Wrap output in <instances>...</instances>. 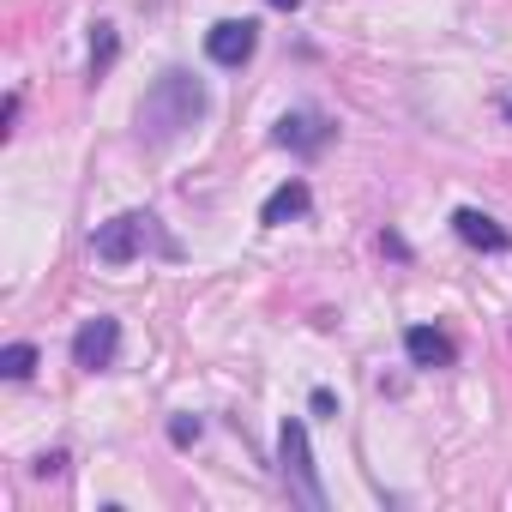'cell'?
<instances>
[{
    "instance_id": "cell-16",
    "label": "cell",
    "mask_w": 512,
    "mask_h": 512,
    "mask_svg": "<svg viewBox=\"0 0 512 512\" xmlns=\"http://www.w3.org/2000/svg\"><path fill=\"white\" fill-rule=\"evenodd\" d=\"M272 7H278V13H296V7H302V0H272Z\"/></svg>"
},
{
    "instance_id": "cell-9",
    "label": "cell",
    "mask_w": 512,
    "mask_h": 512,
    "mask_svg": "<svg viewBox=\"0 0 512 512\" xmlns=\"http://www.w3.org/2000/svg\"><path fill=\"white\" fill-rule=\"evenodd\" d=\"M308 205H314L308 181H284V187L260 205V223H296V217H308Z\"/></svg>"
},
{
    "instance_id": "cell-2",
    "label": "cell",
    "mask_w": 512,
    "mask_h": 512,
    "mask_svg": "<svg viewBox=\"0 0 512 512\" xmlns=\"http://www.w3.org/2000/svg\"><path fill=\"white\" fill-rule=\"evenodd\" d=\"M278 464H284V482L290 494L308 506V512H326V488H320V464H314V446H308V428L290 416L278 428Z\"/></svg>"
},
{
    "instance_id": "cell-11",
    "label": "cell",
    "mask_w": 512,
    "mask_h": 512,
    "mask_svg": "<svg viewBox=\"0 0 512 512\" xmlns=\"http://www.w3.org/2000/svg\"><path fill=\"white\" fill-rule=\"evenodd\" d=\"M31 368H37V344H7L0 374H7V380H31Z\"/></svg>"
},
{
    "instance_id": "cell-14",
    "label": "cell",
    "mask_w": 512,
    "mask_h": 512,
    "mask_svg": "<svg viewBox=\"0 0 512 512\" xmlns=\"http://www.w3.org/2000/svg\"><path fill=\"white\" fill-rule=\"evenodd\" d=\"M67 470V452H49V458H37V476H61Z\"/></svg>"
},
{
    "instance_id": "cell-3",
    "label": "cell",
    "mask_w": 512,
    "mask_h": 512,
    "mask_svg": "<svg viewBox=\"0 0 512 512\" xmlns=\"http://www.w3.org/2000/svg\"><path fill=\"white\" fill-rule=\"evenodd\" d=\"M151 235H157V217H151V211H121V217L97 223L91 247H97V260H103V266H133Z\"/></svg>"
},
{
    "instance_id": "cell-5",
    "label": "cell",
    "mask_w": 512,
    "mask_h": 512,
    "mask_svg": "<svg viewBox=\"0 0 512 512\" xmlns=\"http://www.w3.org/2000/svg\"><path fill=\"white\" fill-rule=\"evenodd\" d=\"M253 49H260V25H253V19H223V25L205 31V55H211L217 67H229V73L247 67Z\"/></svg>"
},
{
    "instance_id": "cell-15",
    "label": "cell",
    "mask_w": 512,
    "mask_h": 512,
    "mask_svg": "<svg viewBox=\"0 0 512 512\" xmlns=\"http://www.w3.org/2000/svg\"><path fill=\"white\" fill-rule=\"evenodd\" d=\"M380 247L392 253V260H410V241H404V235H380Z\"/></svg>"
},
{
    "instance_id": "cell-4",
    "label": "cell",
    "mask_w": 512,
    "mask_h": 512,
    "mask_svg": "<svg viewBox=\"0 0 512 512\" xmlns=\"http://www.w3.org/2000/svg\"><path fill=\"white\" fill-rule=\"evenodd\" d=\"M115 356H121V320L97 314V320H85V326L73 332V368L103 374V368H115Z\"/></svg>"
},
{
    "instance_id": "cell-7",
    "label": "cell",
    "mask_w": 512,
    "mask_h": 512,
    "mask_svg": "<svg viewBox=\"0 0 512 512\" xmlns=\"http://www.w3.org/2000/svg\"><path fill=\"white\" fill-rule=\"evenodd\" d=\"M452 229H458V241H470V247H482V253H512V235H506L488 211H476V205H458V211H452Z\"/></svg>"
},
{
    "instance_id": "cell-1",
    "label": "cell",
    "mask_w": 512,
    "mask_h": 512,
    "mask_svg": "<svg viewBox=\"0 0 512 512\" xmlns=\"http://www.w3.org/2000/svg\"><path fill=\"white\" fill-rule=\"evenodd\" d=\"M205 109H211L205 79H193L187 67H169V73L145 91V103H139V133H145L151 145H163V139H175V133L199 127V121H205Z\"/></svg>"
},
{
    "instance_id": "cell-6",
    "label": "cell",
    "mask_w": 512,
    "mask_h": 512,
    "mask_svg": "<svg viewBox=\"0 0 512 512\" xmlns=\"http://www.w3.org/2000/svg\"><path fill=\"white\" fill-rule=\"evenodd\" d=\"M332 133H338V127H332L320 109H290V115L278 121V145L296 151V157H320V151L332 145Z\"/></svg>"
},
{
    "instance_id": "cell-8",
    "label": "cell",
    "mask_w": 512,
    "mask_h": 512,
    "mask_svg": "<svg viewBox=\"0 0 512 512\" xmlns=\"http://www.w3.org/2000/svg\"><path fill=\"white\" fill-rule=\"evenodd\" d=\"M404 356H410L416 368H452V362H458L452 338L434 332V326H410V332H404Z\"/></svg>"
},
{
    "instance_id": "cell-13",
    "label": "cell",
    "mask_w": 512,
    "mask_h": 512,
    "mask_svg": "<svg viewBox=\"0 0 512 512\" xmlns=\"http://www.w3.org/2000/svg\"><path fill=\"white\" fill-rule=\"evenodd\" d=\"M308 404H314V416H338V398H332L326 386H314V398H308Z\"/></svg>"
},
{
    "instance_id": "cell-10",
    "label": "cell",
    "mask_w": 512,
    "mask_h": 512,
    "mask_svg": "<svg viewBox=\"0 0 512 512\" xmlns=\"http://www.w3.org/2000/svg\"><path fill=\"white\" fill-rule=\"evenodd\" d=\"M115 55H121V37H115V25H97V37H91V85H97V79H109Z\"/></svg>"
},
{
    "instance_id": "cell-12",
    "label": "cell",
    "mask_w": 512,
    "mask_h": 512,
    "mask_svg": "<svg viewBox=\"0 0 512 512\" xmlns=\"http://www.w3.org/2000/svg\"><path fill=\"white\" fill-rule=\"evenodd\" d=\"M169 440H175V446H193V440H199V416H175V422H169Z\"/></svg>"
}]
</instances>
